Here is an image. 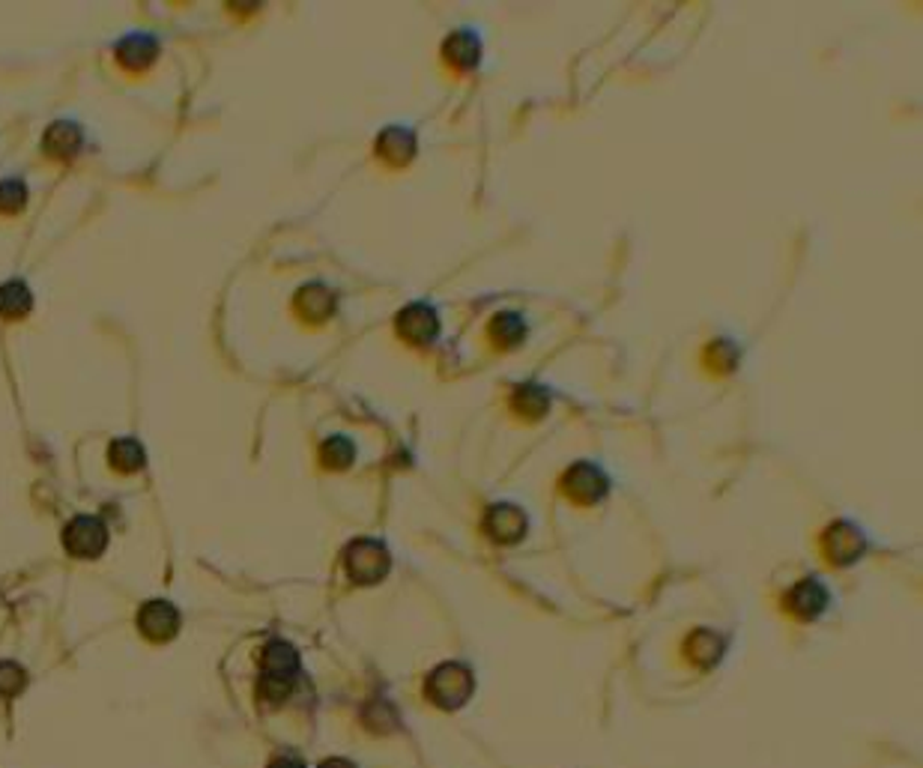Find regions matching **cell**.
<instances>
[{
  "instance_id": "1",
  "label": "cell",
  "mask_w": 923,
  "mask_h": 768,
  "mask_svg": "<svg viewBox=\"0 0 923 768\" xmlns=\"http://www.w3.org/2000/svg\"><path fill=\"white\" fill-rule=\"evenodd\" d=\"M299 676V652L287 640H270L263 649L261 697L266 703H285Z\"/></svg>"
},
{
  "instance_id": "2",
  "label": "cell",
  "mask_w": 923,
  "mask_h": 768,
  "mask_svg": "<svg viewBox=\"0 0 923 768\" xmlns=\"http://www.w3.org/2000/svg\"><path fill=\"white\" fill-rule=\"evenodd\" d=\"M473 691H475L473 670L458 661L439 664L437 670L427 676V682H425L427 699L442 711H454V709H461V706H466V699L473 697Z\"/></svg>"
},
{
  "instance_id": "3",
  "label": "cell",
  "mask_w": 923,
  "mask_h": 768,
  "mask_svg": "<svg viewBox=\"0 0 923 768\" xmlns=\"http://www.w3.org/2000/svg\"><path fill=\"white\" fill-rule=\"evenodd\" d=\"M344 568L353 583L359 586H374L379 580L389 574L391 568V556L389 547L377 538H356V542L347 544L344 550Z\"/></svg>"
},
{
  "instance_id": "4",
  "label": "cell",
  "mask_w": 923,
  "mask_h": 768,
  "mask_svg": "<svg viewBox=\"0 0 923 768\" xmlns=\"http://www.w3.org/2000/svg\"><path fill=\"white\" fill-rule=\"evenodd\" d=\"M63 547L78 559H96L105 554L108 547V527L102 518L93 515H78L66 523L63 530Z\"/></svg>"
},
{
  "instance_id": "5",
  "label": "cell",
  "mask_w": 923,
  "mask_h": 768,
  "mask_svg": "<svg viewBox=\"0 0 923 768\" xmlns=\"http://www.w3.org/2000/svg\"><path fill=\"white\" fill-rule=\"evenodd\" d=\"M864 532L858 530L855 523H849V520H837V523H831L828 530L822 532V554H825L831 566H852V562H858L864 556Z\"/></svg>"
},
{
  "instance_id": "6",
  "label": "cell",
  "mask_w": 923,
  "mask_h": 768,
  "mask_svg": "<svg viewBox=\"0 0 923 768\" xmlns=\"http://www.w3.org/2000/svg\"><path fill=\"white\" fill-rule=\"evenodd\" d=\"M559 485H562V494H565L571 503H577V506H595V503H601V499L607 497V491H610L604 470H598V467L589 461L569 467Z\"/></svg>"
},
{
  "instance_id": "7",
  "label": "cell",
  "mask_w": 923,
  "mask_h": 768,
  "mask_svg": "<svg viewBox=\"0 0 923 768\" xmlns=\"http://www.w3.org/2000/svg\"><path fill=\"white\" fill-rule=\"evenodd\" d=\"M482 527H485L490 542L517 544L523 535H526V530H529V518H526V511H523L521 506H514V503H494V506L485 511Z\"/></svg>"
},
{
  "instance_id": "8",
  "label": "cell",
  "mask_w": 923,
  "mask_h": 768,
  "mask_svg": "<svg viewBox=\"0 0 923 768\" xmlns=\"http://www.w3.org/2000/svg\"><path fill=\"white\" fill-rule=\"evenodd\" d=\"M395 332H398L407 344L427 347V344L437 342L439 335L437 311L425 306V302H413V306L401 308V314L395 318Z\"/></svg>"
},
{
  "instance_id": "9",
  "label": "cell",
  "mask_w": 923,
  "mask_h": 768,
  "mask_svg": "<svg viewBox=\"0 0 923 768\" xmlns=\"http://www.w3.org/2000/svg\"><path fill=\"white\" fill-rule=\"evenodd\" d=\"M138 631H141L147 640H153V643H167V640H174L179 631L177 607L162 602V598L147 602L141 610H138Z\"/></svg>"
},
{
  "instance_id": "10",
  "label": "cell",
  "mask_w": 923,
  "mask_h": 768,
  "mask_svg": "<svg viewBox=\"0 0 923 768\" xmlns=\"http://www.w3.org/2000/svg\"><path fill=\"white\" fill-rule=\"evenodd\" d=\"M828 602H831L828 590H825L819 580L804 578V580H798L793 590H789V595H786V610H789L795 619L810 622V619H819V616L825 614Z\"/></svg>"
},
{
  "instance_id": "11",
  "label": "cell",
  "mask_w": 923,
  "mask_h": 768,
  "mask_svg": "<svg viewBox=\"0 0 923 768\" xmlns=\"http://www.w3.org/2000/svg\"><path fill=\"white\" fill-rule=\"evenodd\" d=\"M335 308H338V299H335V294H332L326 284H305L297 294V299H294V311H297L305 323H323V320H329L332 314H335Z\"/></svg>"
},
{
  "instance_id": "12",
  "label": "cell",
  "mask_w": 923,
  "mask_h": 768,
  "mask_svg": "<svg viewBox=\"0 0 923 768\" xmlns=\"http://www.w3.org/2000/svg\"><path fill=\"white\" fill-rule=\"evenodd\" d=\"M442 58L451 70L470 72L478 66L482 60V39L473 30H454V34L442 42Z\"/></svg>"
},
{
  "instance_id": "13",
  "label": "cell",
  "mask_w": 923,
  "mask_h": 768,
  "mask_svg": "<svg viewBox=\"0 0 923 768\" xmlns=\"http://www.w3.org/2000/svg\"><path fill=\"white\" fill-rule=\"evenodd\" d=\"M377 156L389 168L410 165L415 156V135L403 126H389L377 138Z\"/></svg>"
},
{
  "instance_id": "14",
  "label": "cell",
  "mask_w": 923,
  "mask_h": 768,
  "mask_svg": "<svg viewBox=\"0 0 923 768\" xmlns=\"http://www.w3.org/2000/svg\"><path fill=\"white\" fill-rule=\"evenodd\" d=\"M42 150L58 162H66L72 156L82 150V129L70 123V120H58L54 126H48L46 138H42Z\"/></svg>"
},
{
  "instance_id": "15",
  "label": "cell",
  "mask_w": 923,
  "mask_h": 768,
  "mask_svg": "<svg viewBox=\"0 0 923 768\" xmlns=\"http://www.w3.org/2000/svg\"><path fill=\"white\" fill-rule=\"evenodd\" d=\"M155 54H159V42H155L153 36H147V34L126 36V39L117 46L120 66L132 72L147 70V66L155 60Z\"/></svg>"
},
{
  "instance_id": "16",
  "label": "cell",
  "mask_w": 923,
  "mask_h": 768,
  "mask_svg": "<svg viewBox=\"0 0 923 768\" xmlns=\"http://www.w3.org/2000/svg\"><path fill=\"white\" fill-rule=\"evenodd\" d=\"M511 410L526 422H538L550 410V392L541 383H523L511 392Z\"/></svg>"
},
{
  "instance_id": "17",
  "label": "cell",
  "mask_w": 923,
  "mask_h": 768,
  "mask_svg": "<svg viewBox=\"0 0 923 768\" xmlns=\"http://www.w3.org/2000/svg\"><path fill=\"white\" fill-rule=\"evenodd\" d=\"M487 338H490L494 347H499V350H511V347H517V344L526 338V323H523L517 311H502V314L490 320Z\"/></svg>"
},
{
  "instance_id": "18",
  "label": "cell",
  "mask_w": 923,
  "mask_h": 768,
  "mask_svg": "<svg viewBox=\"0 0 923 768\" xmlns=\"http://www.w3.org/2000/svg\"><path fill=\"white\" fill-rule=\"evenodd\" d=\"M685 655L697 667H714L723 658V637H718L709 628H699L687 637Z\"/></svg>"
},
{
  "instance_id": "19",
  "label": "cell",
  "mask_w": 923,
  "mask_h": 768,
  "mask_svg": "<svg viewBox=\"0 0 923 768\" xmlns=\"http://www.w3.org/2000/svg\"><path fill=\"white\" fill-rule=\"evenodd\" d=\"M30 308H34V294H30L27 284L18 282V278L0 284V318L22 320L30 314Z\"/></svg>"
},
{
  "instance_id": "20",
  "label": "cell",
  "mask_w": 923,
  "mask_h": 768,
  "mask_svg": "<svg viewBox=\"0 0 923 768\" xmlns=\"http://www.w3.org/2000/svg\"><path fill=\"white\" fill-rule=\"evenodd\" d=\"M108 463H111L117 473H138V470H144V463H147V451H144L138 439H114L111 449H108Z\"/></svg>"
},
{
  "instance_id": "21",
  "label": "cell",
  "mask_w": 923,
  "mask_h": 768,
  "mask_svg": "<svg viewBox=\"0 0 923 768\" xmlns=\"http://www.w3.org/2000/svg\"><path fill=\"white\" fill-rule=\"evenodd\" d=\"M353 458H356L353 439L341 437V434H335V437H329L323 446H320V463H323L326 470H347V467L353 463Z\"/></svg>"
},
{
  "instance_id": "22",
  "label": "cell",
  "mask_w": 923,
  "mask_h": 768,
  "mask_svg": "<svg viewBox=\"0 0 923 768\" xmlns=\"http://www.w3.org/2000/svg\"><path fill=\"white\" fill-rule=\"evenodd\" d=\"M706 362H709L711 371H718V374H729L735 368V362H738V347H735L733 342H726V338H718V342L711 344L709 350H706Z\"/></svg>"
},
{
  "instance_id": "23",
  "label": "cell",
  "mask_w": 923,
  "mask_h": 768,
  "mask_svg": "<svg viewBox=\"0 0 923 768\" xmlns=\"http://www.w3.org/2000/svg\"><path fill=\"white\" fill-rule=\"evenodd\" d=\"M27 203V186L22 179H3L0 183V213H18Z\"/></svg>"
},
{
  "instance_id": "24",
  "label": "cell",
  "mask_w": 923,
  "mask_h": 768,
  "mask_svg": "<svg viewBox=\"0 0 923 768\" xmlns=\"http://www.w3.org/2000/svg\"><path fill=\"white\" fill-rule=\"evenodd\" d=\"M24 685H27V673H24V667H18L15 661H0V694H3V697H15V694H22Z\"/></svg>"
},
{
  "instance_id": "25",
  "label": "cell",
  "mask_w": 923,
  "mask_h": 768,
  "mask_svg": "<svg viewBox=\"0 0 923 768\" xmlns=\"http://www.w3.org/2000/svg\"><path fill=\"white\" fill-rule=\"evenodd\" d=\"M266 768H305V763H302L297 754H278Z\"/></svg>"
},
{
  "instance_id": "26",
  "label": "cell",
  "mask_w": 923,
  "mask_h": 768,
  "mask_svg": "<svg viewBox=\"0 0 923 768\" xmlns=\"http://www.w3.org/2000/svg\"><path fill=\"white\" fill-rule=\"evenodd\" d=\"M317 768H356V766H353V763H350V759L335 757V759H326V763H320Z\"/></svg>"
}]
</instances>
